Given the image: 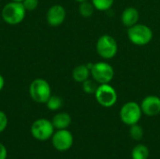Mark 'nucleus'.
I'll list each match as a JSON object with an SVG mask.
<instances>
[{
  "label": "nucleus",
  "mask_w": 160,
  "mask_h": 159,
  "mask_svg": "<svg viewBox=\"0 0 160 159\" xmlns=\"http://www.w3.org/2000/svg\"><path fill=\"white\" fill-rule=\"evenodd\" d=\"M26 9L22 2L11 1L7 3L2 8V18L5 22L10 25L21 23L25 17Z\"/></svg>",
  "instance_id": "obj_1"
},
{
  "label": "nucleus",
  "mask_w": 160,
  "mask_h": 159,
  "mask_svg": "<svg viewBox=\"0 0 160 159\" xmlns=\"http://www.w3.org/2000/svg\"><path fill=\"white\" fill-rule=\"evenodd\" d=\"M128 37L129 41L134 45L145 46L152 41L153 31L146 24L136 23L135 25L128 27Z\"/></svg>",
  "instance_id": "obj_2"
},
{
  "label": "nucleus",
  "mask_w": 160,
  "mask_h": 159,
  "mask_svg": "<svg viewBox=\"0 0 160 159\" xmlns=\"http://www.w3.org/2000/svg\"><path fill=\"white\" fill-rule=\"evenodd\" d=\"M29 94L34 101L38 103H46L52 96V89L46 80L36 79L30 83Z\"/></svg>",
  "instance_id": "obj_3"
},
{
  "label": "nucleus",
  "mask_w": 160,
  "mask_h": 159,
  "mask_svg": "<svg viewBox=\"0 0 160 159\" xmlns=\"http://www.w3.org/2000/svg\"><path fill=\"white\" fill-rule=\"evenodd\" d=\"M96 49L98 54L101 58L109 60L116 55L118 51V45L113 37L110 35H103L98 37Z\"/></svg>",
  "instance_id": "obj_4"
},
{
  "label": "nucleus",
  "mask_w": 160,
  "mask_h": 159,
  "mask_svg": "<svg viewBox=\"0 0 160 159\" xmlns=\"http://www.w3.org/2000/svg\"><path fill=\"white\" fill-rule=\"evenodd\" d=\"M142 115L141 105L135 101H129L125 103L119 112L121 121L127 126H132L138 124Z\"/></svg>",
  "instance_id": "obj_5"
},
{
  "label": "nucleus",
  "mask_w": 160,
  "mask_h": 159,
  "mask_svg": "<svg viewBox=\"0 0 160 159\" xmlns=\"http://www.w3.org/2000/svg\"><path fill=\"white\" fill-rule=\"evenodd\" d=\"M90 70L91 76L98 84L110 83L114 77V69L107 62H98L93 64Z\"/></svg>",
  "instance_id": "obj_6"
},
{
  "label": "nucleus",
  "mask_w": 160,
  "mask_h": 159,
  "mask_svg": "<svg viewBox=\"0 0 160 159\" xmlns=\"http://www.w3.org/2000/svg\"><path fill=\"white\" fill-rule=\"evenodd\" d=\"M95 97L98 103L104 108H111L117 102L116 90L109 83L99 84L95 93Z\"/></svg>",
  "instance_id": "obj_7"
},
{
  "label": "nucleus",
  "mask_w": 160,
  "mask_h": 159,
  "mask_svg": "<svg viewBox=\"0 0 160 159\" xmlns=\"http://www.w3.org/2000/svg\"><path fill=\"white\" fill-rule=\"evenodd\" d=\"M31 133L36 140L44 142L52 137L54 133V127L52 121L44 118L38 119L31 126Z\"/></svg>",
  "instance_id": "obj_8"
},
{
  "label": "nucleus",
  "mask_w": 160,
  "mask_h": 159,
  "mask_svg": "<svg viewBox=\"0 0 160 159\" xmlns=\"http://www.w3.org/2000/svg\"><path fill=\"white\" fill-rule=\"evenodd\" d=\"M53 147L57 151H67L71 148L73 144V136L68 129H57L52 137Z\"/></svg>",
  "instance_id": "obj_9"
},
{
  "label": "nucleus",
  "mask_w": 160,
  "mask_h": 159,
  "mask_svg": "<svg viewBox=\"0 0 160 159\" xmlns=\"http://www.w3.org/2000/svg\"><path fill=\"white\" fill-rule=\"evenodd\" d=\"M66 16H67V11L63 6L53 5L51 7H49L46 14V20L51 26L56 27L61 25L65 22Z\"/></svg>",
  "instance_id": "obj_10"
},
{
  "label": "nucleus",
  "mask_w": 160,
  "mask_h": 159,
  "mask_svg": "<svg viewBox=\"0 0 160 159\" xmlns=\"http://www.w3.org/2000/svg\"><path fill=\"white\" fill-rule=\"evenodd\" d=\"M141 108L142 113L147 116L158 115L160 113V97L154 95L145 97L141 103Z\"/></svg>",
  "instance_id": "obj_11"
},
{
  "label": "nucleus",
  "mask_w": 160,
  "mask_h": 159,
  "mask_svg": "<svg viewBox=\"0 0 160 159\" xmlns=\"http://www.w3.org/2000/svg\"><path fill=\"white\" fill-rule=\"evenodd\" d=\"M140 18V13L138 9L134 7H126L121 15V22L127 27H131L138 23Z\"/></svg>",
  "instance_id": "obj_12"
},
{
  "label": "nucleus",
  "mask_w": 160,
  "mask_h": 159,
  "mask_svg": "<svg viewBox=\"0 0 160 159\" xmlns=\"http://www.w3.org/2000/svg\"><path fill=\"white\" fill-rule=\"evenodd\" d=\"M91 75V70L87 65H79L74 67L72 71V78L75 82L82 83L88 80Z\"/></svg>",
  "instance_id": "obj_13"
},
{
  "label": "nucleus",
  "mask_w": 160,
  "mask_h": 159,
  "mask_svg": "<svg viewBox=\"0 0 160 159\" xmlns=\"http://www.w3.org/2000/svg\"><path fill=\"white\" fill-rule=\"evenodd\" d=\"M52 123L56 129H67L71 124V117L67 112H59L53 116Z\"/></svg>",
  "instance_id": "obj_14"
},
{
  "label": "nucleus",
  "mask_w": 160,
  "mask_h": 159,
  "mask_svg": "<svg viewBox=\"0 0 160 159\" xmlns=\"http://www.w3.org/2000/svg\"><path fill=\"white\" fill-rule=\"evenodd\" d=\"M149 156L150 151L148 147L144 144H138L131 151L132 159H148Z\"/></svg>",
  "instance_id": "obj_15"
},
{
  "label": "nucleus",
  "mask_w": 160,
  "mask_h": 159,
  "mask_svg": "<svg viewBox=\"0 0 160 159\" xmlns=\"http://www.w3.org/2000/svg\"><path fill=\"white\" fill-rule=\"evenodd\" d=\"M95 9H96V8H95L94 5L92 4V2H89L88 0L80 3V6H79V12H80V14H81L82 17H84V18H89V17H91V16L93 15Z\"/></svg>",
  "instance_id": "obj_16"
},
{
  "label": "nucleus",
  "mask_w": 160,
  "mask_h": 159,
  "mask_svg": "<svg viewBox=\"0 0 160 159\" xmlns=\"http://www.w3.org/2000/svg\"><path fill=\"white\" fill-rule=\"evenodd\" d=\"M143 135H144L143 128L139 124H135V125L130 126V128H129V136H130V138L132 140L139 142V141L142 140Z\"/></svg>",
  "instance_id": "obj_17"
},
{
  "label": "nucleus",
  "mask_w": 160,
  "mask_h": 159,
  "mask_svg": "<svg viewBox=\"0 0 160 159\" xmlns=\"http://www.w3.org/2000/svg\"><path fill=\"white\" fill-rule=\"evenodd\" d=\"M46 105L50 111H57L62 107L63 100L58 96H51L48 101L46 102Z\"/></svg>",
  "instance_id": "obj_18"
},
{
  "label": "nucleus",
  "mask_w": 160,
  "mask_h": 159,
  "mask_svg": "<svg viewBox=\"0 0 160 159\" xmlns=\"http://www.w3.org/2000/svg\"><path fill=\"white\" fill-rule=\"evenodd\" d=\"M91 2L96 9L100 11H106L112 7L114 0H91Z\"/></svg>",
  "instance_id": "obj_19"
},
{
  "label": "nucleus",
  "mask_w": 160,
  "mask_h": 159,
  "mask_svg": "<svg viewBox=\"0 0 160 159\" xmlns=\"http://www.w3.org/2000/svg\"><path fill=\"white\" fill-rule=\"evenodd\" d=\"M82 84V89H83L84 93L90 94V95L91 94L95 95V93H96V91H97V89H98V87L99 85V84H98V82L94 79L93 80L88 79V80L84 81Z\"/></svg>",
  "instance_id": "obj_20"
},
{
  "label": "nucleus",
  "mask_w": 160,
  "mask_h": 159,
  "mask_svg": "<svg viewBox=\"0 0 160 159\" xmlns=\"http://www.w3.org/2000/svg\"><path fill=\"white\" fill-rule=\"evenodd\" d=\"M22 3L26 11H33L38 6V0H23Z\"/></svg>",
  "instance_id": "obj_21"
},
{
  "label": "nucleus",
  "mask_w": 160,
  "mask_h": 159,
  "mask_svg": "<svg viewBox=\"0 0 160 159\" xmlns=\"http://www.w3.org/2000/svg\"><path fill=\"white\" fill-rule=\"evenodd\" d=\"M7 126H8V117L4 112L0 111V133L7 128Z\"/></svg>",
  "instance_id": "obj_22"
},
{
  "label": "nucleus",
  "mask_w": 160,
  "mask_h": 159,
  "mask_svg": "<svg viewBox=\"0 0 160 159\" xmlns=\"http://www.w3.org/2000/svg\"><path fill=\"white\" fill-rule=\"evenodd\" d=\"M8 151L4 144L0 143V159H7Z\"/></svg>",
  "instance_id": "obj_23"
},
{
  "label": "nucleus",
  "mask_w": 160,
  "mask_h": 159,
  "mask_svg": "<svg viewBox=\"0 0 160 159\" xmlns=\"http://www.w3.org/2000/svg\"><path fill=\"white\" fill-rule=\"evenodd\" d=\"M4 85H5V80H4V77L0 74V91L4 88Z\"/></svg>",
  "instance_id": "obj_24"
},
{
  "label": "nucleus",
  "mask_w": 160,
  "mask_h": 159,
  "mask_svg": "<svg viewBox=\"0 0 160 159\" xmlns=\"http://www.w3.org/2000/svg\"><path fill=\"white\" fill-rule=\"evenodd\" d=\"M75 1H77L79 3H82V2H84V1H87V0H75Z\"/></svg>",
  "instance_id": "obj_25"
},
{
  "label": "nucleus",
  "mask_w": 160,
  "mask_h": 159,
  "mask_svg": "<svg viewBox=\"0 0 160 159\" xmlns=\"http://www.w3.org/2000/svg\"><path fill=\"white\" fill-rule=\"evenodd\" d=\"M11 1H14V2H22L23 0H11Z\"/></svg>",
  "instance_id": "obj_26"
}]
</instances>
